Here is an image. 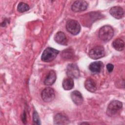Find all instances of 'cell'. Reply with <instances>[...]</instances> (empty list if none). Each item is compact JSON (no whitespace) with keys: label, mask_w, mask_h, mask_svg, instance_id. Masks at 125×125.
<instances>
[{"label":"cell","mask_w":125,"mask_h":125,"mask_svg":"<svg viewBox=\"0 0 125 125\" xmlns=\"http://www.w3.org/2000/svg\"><path fill=\"white\" fill-rule=\"evenodd\" d=\"M106 68L109 72H111L114 69V65L111 63H108L106 65Z\"/></svg>","instance_id":"21"},{"label":"cell","mask_w":125,"mask_h":125,"mask_svg":"<svg viewBox=\"0 0 125 125\" xmlns=\"http://www.w3.org/2000/svg\"><path fill=\"white\" fill-rule=\"evenodd\" d=\"M69 123V120L68 117L64 114L58 113L54 118V123L56 125H66Z\"/></svg>","instance_id":"10"},{"label":"cell","mask_w":125,"mask_h":125,"mask_svg":"<svg viewBox=\"0 0 125 125\" xmlns=\"http://www.w3.org/2000/svg\"><path fill=\"white\" fill-rule=\"evenodd\" d=\"M62 57L64 59L69 60L73 58L74 53L73 50L71 48H67L64 50L62 53Z\"/></svg>","instance_id":"18"},{"label":"cell","mask_w":125,"mask_h":125,"mask_svg":"<svg viewBox=\"0 0 125 125\" xmlns=\"http://www.w3.org/2000/svg\"><path fill=\"white\" fill-rule=\"evenodd\" d=\"M59 53L58 50L53 48L47 47L43 52L42 55V60L45 62H50L54 60Z\"/></svg>","instance_id":"3"},{"label":"cell","mask_w":125,"mask_h":125,"mask_svg":"<svg viewBox=\"0 0 125 125\" xmlns=\"http://www.w3.org/2000/svg\"><path fill=\"white\" fill-rule=\"evenodd\" d=\"M112 45L115 50L121 51L124 49L125 43L122 39H116L113 42Z\"/></svg>","instance_id":"17"},{"label":"cell","mask_w":125,"mask_h":125,"mask_svg":"<svg viewBox=\"0 0 125 125\" xmlns=\"http://www.w3.org/2000/svg\"><path fill=\"white\" fill-rule=\"evenodd\" d=\"M88 6L87 2L85 0H76L71 6V9L75 12H80L85 10Z\"/></svg>","instance_id":"8"},{"label":"cell","mask_w":125,"mask_h":125,"mask_svg":"<svg viewBox=\"0 0 125 125\" xmlns=\"http://www.w3.org/2000/svg\"><path fill=\"white\" fill-rule=\"evenodd\" d=\"M123 107V104L119 101L114 100L110 102L108 104L106 114L108 116L113 117L119 113L122 110Z\"/></svg>","instance_id":"2"},{"label":"cell","mask_w":125,"mask_h":125,"mask_svg":"<svg viewBox=\"0 0 125 125\" xmlns=\"http://www.w3.org/2000/svg\"><path fill=\"white\" fill-rule=\"evenodd\" d=\"M23 116L22 117V122H23V123H24V122H26V117H25L26 116H25V113H24L23 114Z\"/></svg>","instance_id":"22"},{"label":"cell","mask_w":125,"mask_h":125,"mask_svg":"<svg viewBox=\"0 0 125 125\" xmlns=\"http://www.w3.org/2000/svg\"><path fill=\"white\" fill-rule=\"evenodd\" d=\"M56 80V75L53 70H50L48 73L46 78L44 81V83L46 85H52Z\"/></svg>","instance_id":"14"},{"label":"cell","mask_w":125,"mask_h":125,"mask_svg":"<svg viewBox=\"0 0 125 125\" xmlns=\"http://www.w3.org/2000/svg\"><path fill=\"white\" fill-rule=\"evenodd\" d=\"M42 99L47 103L52 102L55 98V94L54 89L51 87L44 88L41 94Z\"/></svg>","instance_id":"7"},{"label":"cell","mask_w":125,"mask_h":125,"mask_svg":"<svg viewBox=\"0 0 125 125\" xmlns=\"http://www.w3.org/2000/svg\"><path fill=\"white\" fill-rule=\"evenodd\" d=\"M71 98L74 104L77 105H81L83 101L82 94L77 90H75L71 93Z\"/></svg>","instance_id":"11"},{"label":"cell","mask_w":125,"mask_h":125,"mask_svg":"<svg viewBox=\"0 0 125 125\" xmlns=\"http://www.w3.org/2000/svg\"><path fill=\"white\" fill-rule=\"evenodd\" d=\"M63 88L65 90H69L73 88L74 86V81L73 79L68 77L65 78L62 83Z\"/></svg>","instance_id":"16"},{"label":"cell","mask_w":125,"mask_h":125,"mask_svg":"<svg viewBox=\"0 0 125 125\" xmlns=\"http://www.w3.org/2000/svg\"><path fill=\"white\" fill-rule=\"evenodd\" d=\"M33 120L34 124L36 125H40V120L39 118V116L38 113L35 111L33 114Z\"/></svg>","instance_id":"20"},{"label":"cell","mask_w":125,"mask_h":125,"mask_svg":"<svg viewBox=\"0 0 125 125\" xmlns=\"http://www.w3.org/2000/svg\"><path fill=\"white\" fill-rule=\"evenodd\" d=\"M66 74L72 79H77L80 77V71L77 64L70 63L66 67Z\"/></svg>","instance_id":"6"},{"label":"cell","mask_w":125,"mask_h":125,"mask_svg":"<svg viewBox=\"0 0 125 125\" xmlns=\"http://www.w3.org/2000/svg\"><path fill=\"white\" fill-rule=\"evenodd\" d=\"M109 13L112 17L117 19H122L125 14L124 9L120 6L112 7L109 10Z\"/></svg>","instance_id":"9"},{"label":"cell","mask_w":125,"mask_h":125,"mask_svg":"<svg viewBox=\"0 0 125 125\" xmlns=\"http://www.w3.org/2000/svg\"><path fill=\"white\" fill-rule=\"evenodd\" d=\"M85 88L89 92H94L97 88V83L96 81L92 78L87 79L84 82Z\"/></svg>","instance_id":"12"},{"label":"cell","mask_w":125,"mask_h":125,"mask_svg":"<svg viewBox=\"0 0 125 125\" xmlns=\"http://www.w3.org/2000/svg\"><path fill=\"white\" fill-rule=\"evenodd\" d=\"M89 56L93 60H97L105 55V51L103 46H97L92 48L89 52Z\"/></svg>","instance_id":"5"},{"label":"cell","mask_w":125,"mask_h":125,"mask_svg":"<svg viewBox=\"0 0 125 125\" xmlns=\"http://www.w3.org/2000/svg\"><path fill=\"white\" fill-rule=\"evenodd\" d=\"M66 29L72 35L78 34L81 30V25L78 21L74 20H69L66 23Z\"/></svg>","instance_id":"4"},{"label":"cell","mask_w":125,"mask_h":125,"mask_svg":"<svg viewBox=\"0 0 125 125\" xmlns=\"http://www.w3.org/2000/svg\"><path fill=\"white\" fill-rule=\"evenodd\" d=\"M55 42L61 45H66L67 43V40L64 33L62 31L58 32L54 37Z\"/></svg>","instance_id":"13"},{"label":"cell","mask_w":125,"mask_h":125,"mask_svg":"<svg viewBox=\"0 0 125 125\" xmlns=\"http://www.w3.org/2000/svg\"><path fill=\"white\" fill-rule=\"evenodd\" d=\"M104 64L101 61L92 62L89 66V70L93 73H99L101 72Z\"/></svg>","instance_id":"15"},{"label":"cell","mask_w":125,"mask_h":125,"mask_svg":"<svg viewBox=\"0 0 125 125\" xmlns=\"http://www.w3.org/2000/svg\"><path fill=\"white\" fill-rule=\"evenodd\" d=\"M114 35V30L109 25H104L99 30V36L101 40L104 42L110 41Z\"/></svg>","instance_id":"1"},{"label":"cell","mask_w":125,"mask_h":125,"mask_svg":"<svg viewBox=\"0 0 125 125\" xmlns=\"http://www.w3.org/2000/svg\"><path fill=\"white\" fill-rule=\"evenodd\" d=\"M29 9V6L25 3L21 2L19 3L17 6V10L21 13H23L28 11Z\"/></svg>","instance_id":"19"}]
</instances>
